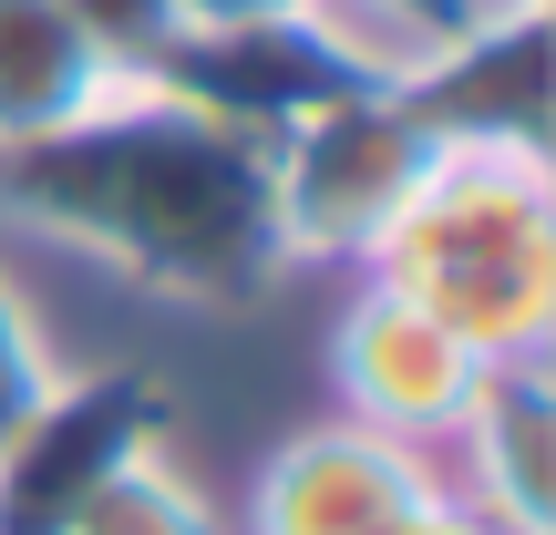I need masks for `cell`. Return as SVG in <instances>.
Segmentation results:
<instances>
[{
    "instance_id": "6",
    "label": "cell",
    "mask_w": 556,
    "mask_h": 535,
    "mask_svg": "<svg viewBox=\"0 0 556 535\" xmlns=\"http://www.w3.org/2000/svg\"><path fill=\"white\" fill-rule=\"evenodd\" d=\"M443 484V454L361 422H309L268 454L258 495H248V535H381Z\"/></svg>"
},
{
    "instance_id": "15",
    "label": "cell",
    "mask_w": 556,
    "mask_h": 535,
    "mask_svg": "<svg viewBox=\"0 0 556 535\" xmlns=\"http://www.w3.org/2000/svg\"><path fill=\"white\" fill-rule=\"evenodd\" d=\"M381 535H495V525H484V515H475V505H464V495H454V484H433V495H422V505H413V515H392V525H381Z\"/></svg>"
},
{
    "instance_id": "2",
    "label": "cell",
    "mask_w": 556,
    "mask_h": 535,
    "mask_svg": "<svg viewBox=\"0 0 556 535\" xmlns=\"http://www.w3.org/2000/svg\"><path fill=\"white\" fill-rule=\"evenodd\" d=\"M381 289L433 309L464 351L546 360L556 351V155L526 144H433L413 206L361 258Z\"/></svg>"
},
{
    "instance_id": "8",
    "label": "cell",
    "mask_w": 556,
    "mask_h": 535,
    "mask_svg": "<svg viewBox=\"0 0 556 535\" xmlns=\"http://www.w3.org/2000/svg\"><path fill=\"white\" fill-rule=\"evenodd\" d=\"M454 495L495 535H556V371L546 360H495L443 433Z\"/></svg>"
},
{
    "instance_id": "3",
    "label": "cell",
    "mask_w": 556,
    "mask_h": 535,
    "mask_svg": "<svg viewBox=\"0 0 556 535\" xmlns=\"http://www.w3.org/2000/svg\"><path fill=\"white\" fill-rule=\"evenodd\" d=\"M433 135L392 82H351L330 93L299 135L268 144V217H278V258H319V268H361L381 247V227L413 206Z\"/></svg>"
},
{
    "instance_id": "12",
    "label": "cell",
    "mask_w": 556,
    "mask_h": 535,
    "mask_svg": "<svg viewBox=\"0 0 556 535\" xmlns=\"http://www.w3.org/2000/svg\"><path fill=\"white\" fill-rule=\"evenodd\" d=\"M52 11L83 31V52L114 82H155L165 52H176V11H165V0H52Z\"/></svg>"
},
{
    "instance_id": "4",
    "label": "cell",
    "mask_w": 556,
    "mask_h": 535,
    "mask_svg": "<svg viewBox=\"0 0 556 535\" xmlns=\"http://www.w3.org/2000/svg\"><path fill=\"white\" fill-rule=\"evenodd\" d=\"M165 422H176V392L155 371H62L52 402L0 443V535H62L103 484L135 454H155Z\"/></svg>"
},
{
    "instance_id": "7",
    "label": "cell",
    "mask_w": 556,
    "mask_h": 535,
    "mask_svg": "<svg viewBox=\"0 0 556 535\" xmlns=\"http://www.w3.org/2000/svg\"><path fill=\"white\" fill-rule=\"evenodd\" d=\"M392 93L422 114L433 144H526V155H546V0H505V11L443 31L433 62Z\"/></svg>"
},
{
    "instance_id": "9",
    "label": "cell",
    "mask_w": 556,
    "mask_h": 535,
    "mask_svg": "<svg viewBox=\"0 0 556 535\" xmlns=\"http://www.w3.org/2000/svg\"><path fill=\"white\" fill-rule=\"evenodd\" d=\"M155 82L186 93L197 114H217L227 135H248L258 155H268L278 135H299L330 93H351V82L330 73V52H319L299 21H268V31H197V41L165 52Z\"/></svg>"
},
{
    "instance_id": "14",
    "label": "cell",
    "mask_w": 556,
    "mask_h": 535,
    "mask_svg": "<svg viewBox=\"0 0 556 535\" xmlns=\"http://www.w3.org/2000/svg\"><path fill=\"white\" fill-rule=\"evenodd\" d=\"M165 11H176V41H197V31H268L299 0H165Z\"/></svg>"
},
{
    "instance_id": "10",
    "label": "cell",
    "mask_w": 556,
    "mask_h": 535,
    "mask_svg": "<svg viewBox=\"0 0 556 535\" xmlns=\"http://www.w3.org/2000/svg\"><path fill=\"white\" fill-rule=\"evenodd\" d=\"M103 82L114 73L83 52V31L52 11V0H0V144L73 124Z\"/></svg>"
},
{
    "instance_id": "11",
    "label": "cell",
    "mask_w": 556,
    "mask_h": 535,
    "mask_svg": "<svg viewBox=\"0 0 556 535\" xmlns=\"http://www.w3.org/2000/svg\"><path fill=\"white\" fill-rule=\"evenodd\" d=\"M62 535H227V515L206 505V484L186 474V463H165V443H155V454H135Z\"/></svg>"
},
{
    "instance_id": "16",
    "label": "cell",
    "mask_w": 556,
    "mask_h": 535,
    "mask_svg": "<svg viewBox=\"0 0 556 535\" xmlns=\"http://www.w3.org/2000/svg\"><path fill=\"white\" fill-rule=\"evenodd\" d=\"M392 11H413V21H433V31H464V21H484V11H505V0H392Z\"/></svg>"
},
{
    "instance_id": "1",
    "label": "cell",
    "mask_w": 556,
    "mask_h": 535,
    "mask_svg": "<svg viewBox=\"0 0 556 535\" xmlns=\"http://www.w3.org/2000/svg\"><path fill=\"white\" fill-rule=\"evenodd\" d=\"M0 217L186 309H238L289 268L268 155L165 82H103L73 124L0 144Z\"/></svg>"
},
{
    "instance_id": "13",
    "label": "cell",
    "mask_w": 556,
    "mask_h": 535,
    "mask_svg": "<svg viewBox=\"0 0 556 535\" xmlns=\"http://www.w3.org/2000/svg\"><path fill=\"white\" fill-rule=\"evenodd\" d=\"M62 371H73V360H62L52 319H41L31 298L0 278V443H11L21 422L41 412V402H52V381H62Z\"/></svg>"
},
{
    "instance_id": "5",
    "label": "cell",
    "mask_w": 556,
    "mask_h": 535,
    "mask_svg": "<svg viewBox=\"0 0 556 535\" xmlns=\"http://www.w3.org/2000/svg\"><path fill=\"white\" fill-rule=\"evenodd\" d=\"M330 381H340V422L443 454V433L464 422V402H475L484 360L464 351L433 309H413L402 289L361 278V298L340 309V330H330Z\"/></svg>"
}]
</instances>
